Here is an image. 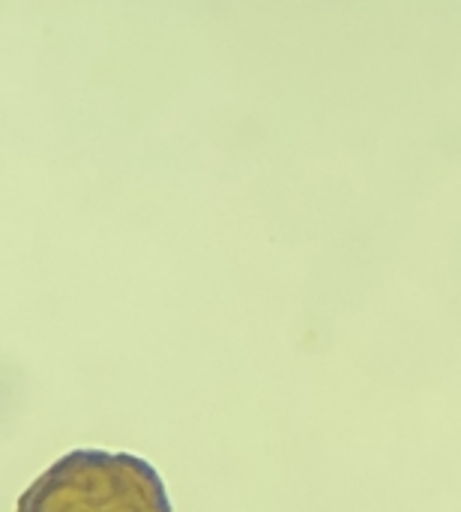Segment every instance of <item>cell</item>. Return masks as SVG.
<instances>
[{
  "label": "cell",
  "mask_w": 461,
  "mask_h": 512,
  "mask_svg": "<svg viewBox=\"0 0 461 512\" xmlns=\"http://www.w3.org/2000/svg\"><path fill=\"white\" fill-rule=\"evenodd\" d=\"M15 512H171V501L150 462L75 450L30 483Z\"/></svg>",
  "instance_id": "1"
}]
</instances>
